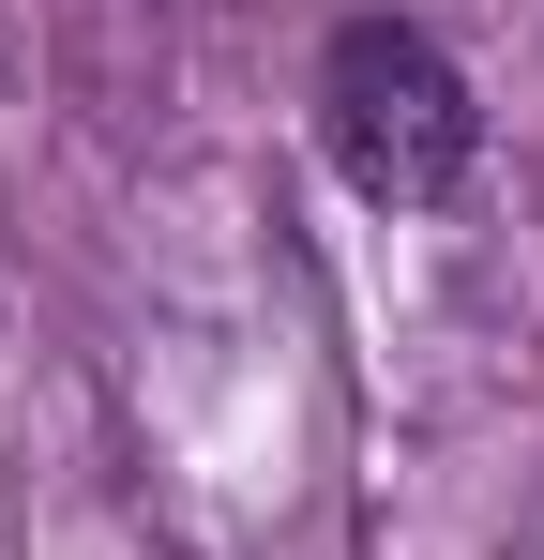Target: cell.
Here are the masks:
<instances>
[{
	"label": "cell",
	"mask_w": 544,
	"mask_h": 560,
	"mask_svg": "<svg viewBox=\"0 0 544 560\" xmlns=\"http://www.w3.org/2000/svg\"><path fill=\"white\" fill-rule=\"evenodd\" d=\"M318 137H333V167H348L363 197L424 212V197L469 183L484 106H469V77H453L439 31H409V15H348L333 61H318Z\"/></svg>",
	"instance_id": "obj_1"
}]
</instances>
